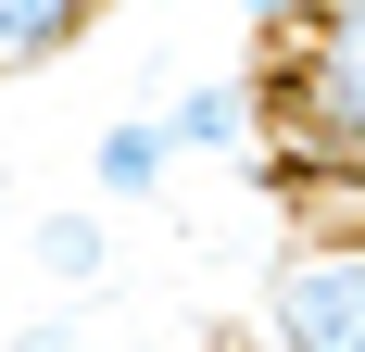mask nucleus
<instances>
[{
    "label": "nucleus",
    "mask_w": 365,
    "mask_h": 352,
    "mask_svg": "<svg viewBox=\"0 0 365 352\" xmlns=\"http://www.w3.org/2000/svg\"><path fill=\"white\" fill-rule=\"evenodd\" d=\"M264 63V176L302 214H365V0H315V26Z\"/></svg>",
    "instance_id": "f257e3e1"
},
{
    "label": "nucleus",
    "mask_w": 365,
    "mask_h": 352,
    "mask_svg": "<svg viewBox=\"0 0 365 352\" xmlns=\"http://www.w3.org/2000/svg\"><path fill=\"white\" fill-rule=\"evenodd\" d=\"M252 352H365V214H315L264 264Z\"/></svg>",
    "instance_id": "f03ea898"
},
{
    "label": "nucleus",
    "mask_w": 365,
    "mask_h": 352,
    "mask_svg": "<svg viewBox=\"0 0 365 352\" xmlns=\"http://www.w3.org/2000/svg\"><path fill=\"white\" fill-rule=\"evenodd\" d=\"M177 151H252L264 139V63H227V76H189L177 101H164Z\"/></svg>",
    "instance_id": "7ed1b4c3"
},
{
    "label": "nucleus",
    "mask_w": 365,
    "mask_h": 352,
    "mask_svg": "<svg viewBox=\"0 0 365 352\" xmlns=\"http://www.w3.org/2000/svg\"><path fill=\"white\" fill-rule=\"evenodd\" d=\"M164 164H177V126H164V113H113L101 139H88V202H151V189H164Z\"/></svg>",
    "instance_id": "20e7f679"
},
{
    "label": "nucleus",
    "mask_w": 365,
    "mask_h": 352,
    "mask_svg": "<svg viewBox=\"0 0 365 352\" xmlns=\"http://www.w3.org/2000/svg\"><path fill=\"white\" fill-rule=\"evenodd\" d=\"M26 252H38L51 289H101V277H113V202H51V214L26 227Z\"/></svg>",
    "instance_id": "39448f33"
},
{
    "label": "nucleus",
    "mask_w": 365,
    "mask_h": 352,
    "mask_svg": "<svg viewBox=\"0 0 365 352\" xmlns=\"http://www.w3.org/2000/svg\"><path fill=\"white\" fill-rule=\"evenodd\" d=\"M101 26V0H0V76H38V63H63L76 38Z\"/></svg>",
    "instance_id": "423d86ee"
},
{
    "label": "nucleus",
    "mask_w": 365,
    "mask_h": 352,
    "mask_svg": "<svg viewBox=\"0 0 365 352\" xmlns=\"http://www.w3.org/2000/svg\"><path fill=\"white\" fill-rule=\"evenodd\" d=\"M240 26H252V51H290L315 26V0H240Z\"/></svg>",
    "instance_id": "0eeeda50"
},
{
    "label": "nucleus",
    "mask_w": 365,
    "mask_h": 352,
    "mask_svg": "<svg viewBox=\"0 0 365 352\" xmlns=\"http://www.w3.org/2000/svg\"><path fill=\"white\" fill-rule=\"evenodd\" d=\"M26 352H51V340H26Z\"/></svg>",
    "instance_id": "6e6552de"
}]
</instances>
